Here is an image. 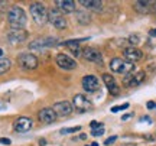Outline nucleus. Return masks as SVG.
<instances>
[{
  "label": "nucleus",
  "instance_id": "14",
  "mask_svg": "<svg viewBox=\"0 0 156 146\" xmlns=\"http://www.w3.org/2000/svg\"><path fill=\"white\" fill-rule=\"evenodd\" d=\"M134 9L139 13H156V2H151V0H142V2H136L134 3Z\"/></svg>",
  "mask_w": 156,
  "mask_h": 146
},
{
  "label": "nucleus",
  "instance_id": "17",
  "mask_svg": "<svg viewBox=\"0 0 156 146\" xmlns=\"http://www.w3.org/2000/svg\"><path fill=\"white\" fill-rule=\"evenodd\" d=\"M103 81H104L107 90H108V93H110L112 96H119V94H120V88H119L117 81L113 75H110V74H103Z\"/></svg>",
  "mask_w": 156,
  "mask_h": 146
},
{
  "label": "nucleus",
  "instance_id": "19",
  "mask_svg": "<svg viewBox=\"0 0 156 146\" xmlns=\"http://www.w3.org/2000/svg\"><path fill=\"white\" fill-rule=\"evenodd\" d=\"M55 5L61 13H73V12H75V3L73 0H58Z\"/></svg>",
  "mask_w": 156,
  "mask_h": 146
},
{
  "label": "nucleus",
  "instance_id": "26",
  "mask_svg": "<svg viewBox=\"0 0 156 146\" xmlns=\"http://www.w3.org/2000/svg\"><path fill=\"white\" fill-rule=\"evenodd\" d=\"M139 41H140V38L137 36V35H132V36L129 38V42H130L132 45H136V44H139Z\"/></svg>",
  "mask_w": 156,
  "mask_h": 146
},
{
  "label": "nucleus",
  "instance_id": "15",
  "mask_svg": "<svg viewBox=\"0 0 156 146\" xmlns=\"http://www.w3.org/2000/svg\"><path fill=\"white\" fill-rule=\"evenodd\" d=\"M52 110L55 112L56 116H61V117H65V116H69L71 112H73V104L68 103V101H59V103H55Z\"/></svg>",
  "mask_w": 156,
  "mask_h": 146
},
{
  "label": "nucleus",
  "instance_id": "11",
  "mask_svg": "<svg viewBox=\"0 0 156 146\" xmlns=\"http://www.w3.org/2000/svg\"><path fill=\"white\" fill-rule=\"evenodd\" d=\"M32 126H34V122H32V119L29 117H19L15 120V123H13V129L19 132V133H26L29 130L32 129Z\"/></svg>",
  "mask_w": 156,
  "mask_h": 146
},
{
  "label": "nucleus",
  "instance_id": "12",
  "mask_svg": "<svg viewBox=\"0 0 156 146\" xmlns=\"http://www.w3.org/2000/svg\"><path fill=\"white\" fill-rule=\"evenodd\" d=\"M56 45V39L52 36H46V38H39L34 41L32 44H29L30 49H44V48H49V46Z\"/></svg>",
  "mask_w": 156,
  "mask_h": 146
},
{
  "label": "nucleus",
  "instance_id": "2",
  "mask_svg": "<svg viewBox=\"0 0 156 146\" xmlns=\"http://www.w3.org/2000/svg\"><path fill=\"white\" fill-rule=\"evenodd\" d=\"M29 10H30L32 19L38 25H45L48 22V10L42 3H32L29 6Z\"/></svg>",
  "mask_w": 156,
  "mask_h": 146
},
{
  "label": "nucleus",
  "instance_id": "21",
  "mask_svg": "<svg viewBox=\"0 0 156 146\" xmlns=\"http://www.w3.org/2000/svg\"><path fill=\"white\" fill-rule=\"evenodd\" d=\"M80 3L88 10H94V12L103 10V2H100V0H81Z\"/></svg>",
  "mask_w": 156,
  "mask_h": 146
},
{
  "label": "nucleus",
  "instance_id": "6",
  "mask_svg": "<svg viewBox=\"0 0 156 146\" xmlns=\"http://www.w3.org/2000/svg\"><path fill=\"white\" fill-rule=\"evenodd\" d=\"M73 107L78 113H85L93 109V103L85 96H83V94H77L73 100Z\"/></svg>",
  "mask_w": 156,
  "mask_h": 146
},
{
  "label": "nucleus",
  "instance_id": "8",
  "mask_svg": "<svg viewBox=\"0 0 156 146\" xmlns=\"http://www.w3.org/2000/svg\"><path fill=\"white\" fill-rule=\"evenodd\" d=\"M81 56L90 62L103 64V55H101V52L97 49V48H93V46H85V48H83V55Z\"/></svg>",
  "mask_w": 156,
  "mask_h": 146
},
{
  "label": "nucleus",
  "instance_id": "27",
  "mask_svg": "<svg viewBox=\"0 0 156 146\" xmlns=\"http://www.w3.org/2000/svg\"><path fill=\"white\" fill-rule=\"evenodd\" d=\"M90 127H91L93 130H95V129H100V127H103V124L98 123V122H95V120H93V122L90 123Z\"/></svg>",
  "mask_w": 156,
  "mask_h": 146
},
{
  "label": "nucleus",
  "instance_id": "20",
  "mask_svg": "<svg viewBox=\"0 0 156 146\" xmlns=\"http://www.w3.org/2000/svg\"><path fill=\"white\" fill-rule=\"evenodd\" d=\"M81 41H83V39L67 41V42L64 44V46H67L68 49H69V52H71L74 56H81V55H83V49L80 48V42H81Z\"/></svg>",
  "mask_w": 156,
  "mask_h": 146
},
{
  "label": "nucleus",
  "instance_id": "35",
  "mask_svg": "<svg viewBox=\"0 0 156 146\" xmlns=\"http://www.w3.org/2000/svg\"><path fill=\"white\" fill-rule=\"evenodd\" d=\"M2 55H3V49L0 48V58H2Z\"/></svg>",
  "mask_w": 156,
  "mask_h": 146
},
{
  "label": "nucleus",
  "instance_id": "7",
  "mask_svg": "<svg viewBox=\"0 0 156 146\" xmlns=\"http://www.w3.org/2000/svg\"><path fill=\"white\" fill-rule=\"evenodd\" d=\"M145 73L143 71H137L136 74H126L124 77H123V84L126 85V87H137L140 85L143 81H145Z\"/></svg>",
  "mask_w": 156,
  "mask_h": 146
},
{
  "label": "nucleus",
  "instance_id": "1",
  "mask_svg": "<svg viewBox=\"0 0 156 146\" xmlns=\"http://www.w3.org/2000/svg\"><path fill=\"white\" fill-rule=\"evenodd\" d=\"M7 22L12 26V29H23L26 25V13L19 6H12L7 13Z\"/></svg>",
  "mask_w": 156,
  "mask_h": 146
},
{
  "label": "nucleus",
  "instance_id": "3",
  "mask_svg": "<svg viewBox=\"0 0 156 146\" xmlns=\"http://www.w3.org/2000/svg\"><path fill=\"white\" fill-rule=\"evenodd\" d=\"M110 69L116 74H130L133 71V64L124 61L122 58H113L110 61Z\"/></svg>",
  "mask_w": 156,
  "mask_h": 146
},
{
  "label": "nucleus",
  "instance_id": "30",
  "mask_svg": "<svg viewBox=\"0 0 156 146\" xmlns=\"http://www.w3.org/2000/svg\"><path fill=\"white\" fill-rule=\"evenodd\" d=\"M116 139H117V136H112V137H108V139L104 142V145H112L113 142H116Z\"/></svg>",
  "mask_w": 156,
  "mask_h": 146
},
{
  "label": "nucleus",
  "instance_id": "4",
  "mask_svg": "<svg viewBox=\"0 0 156 146\" xmlns=\"http://www.w3.org/2000/svg\"><path fill=\"white\" fill-rule=\"evenodd\" d=\"M48 22L52 26H55L56 29H65L68 26L67 19L64 17V15L58 9H51L48 12Z\"/></svg>",
  "mask_w": 156,
  "mask_h": 146
},
{
  "label": "nucleus",
  "instance_id": "10",
  "mask_svg": "<svg viewBox=\"0 0 156 146\" xmlns=\"http://www.w3.org/2000/svg\"><path fill=\"white\" fill-rule=\"evenodd\" d=\"M56 64L59 65V68L62 69H75L77 68V62L75 59H73L67 54H58L56 55Z\"/></svg>",
  "mask_w": 156,
  "mask_h": 146
},
{
  "label": "nucleus",
  "instance_id": "24",
  "mask_svg": "<svg viewBox=\"0 0 156 146\" xmlns=\"http://www.w3.org/2000/svg\"><path fill=\"white\" fill-rule=\"evenodd\" d=\"M126 109H129V103H124V104H120V106L112 107V112L117 113V112H120V110H126Z\"/></svg>",
  "mask_w": 156,
  "mask_h": 146
},
{
  "label": "nucleus",
  "instance_id": "22",
  "mask_svg": "<svg viewBox=\"0 0 156 146\" xmlns=\"http://www.w3.org/2000/svg\"><path fill=\"white\" fill-rule=\"evenodd\" d=\"M90 20H91V17H90L88 13H85V12H77V22L81 23V25H88Z\"/></svg>",
  "mask_w": 156,
  "mask_h": 146
},
{
  "label": "nucleus",
  "instance_id": "25",
  "mask_svg": "<svg viewBox=\"0 0 156 146\" xmlns=\"http://www.w3.org/2000/svg\"><path fill=\"white\" fill-rule=\"evenodd\" d=\"M80 130V126H75V127H68V129H61L62 135H67V133H75Z\"/></svg>",
  "mask_w": 156,
  "mask_h": 146
},
{
  "label": "nucleus",
  "instance_id": "32",
  "mask_svg": "<svg viewBox=\"0 0 156 146\" xmlns=\"http://www.w3.org/2000/svg\"><path fill=\"white\" fill-rule=\"evenodd\" d=\"M149 35H151V36H156V28H155V29H152L151 32H149Z\"/></svg>",
  "mask_w": 156,
  "mask_h": 146
},
{
  "label": "nucleus",
  "instance_id": "29",
  "mask_svg": "<svg viewBox=\"0 0 156 146\" xmlns=\"http://www.w3.org/2000/svg\"><path fill=\"white\" fill-rule=\"evenodd\" d=\"M0 143H2V145H10L12 141L7 139V137H0Z\"/></svg>",
  "mask_w": 156,
  "mask_h": 146
},
{
  "label": "nucleus",
  "instance_id": "36",
  "mask_svg": "<svg viewBox=\"0 0 156 146\" xmlns=\"http://www.w3.org/2000/svg\"><path fill=\"white\" fill-rule=\"evenodd\" d=\"M91 146H98V143H95L94 142V143H91Z\"/></svg>",
  "mask_w": 156,
  "mask_h": 146
},
{
  "label": "nucleus",
  "instance_id": "28",
  "mask_svg": "<svg viewBox=\"0 0 156 146\" xmlns=\"http://www.w3.org/2000/svg\"><path fill=\"white\" fill-rule=\"evenodd\" d=\"M103 133H104V127H100V129H95V130L91 132V135L93 136H101Z\"/></svg>",
  "mask_w": 156,
  "mask_h": 146
},
{
  "label": "nucleus",
  "instance_id": "13",
  "mask_svg": "<svg viewBox=\"0 0 156 146\" xmlns=\"http://www.w3.org/2000/svg\"><path fill=\"white\" fill-rule=\"evenodd\" d=\"M7 39L12 44H20L28 39V32L25 29H10L7 34Z\"/></svg>",
  "mask_w": 156,
  "mask_h": 146
},
{
  "label": "nucleus",
  "instance_id": "9",
  "mask_svg": "<svg viewBox=\"0 0 156 146\" xmlns=\"http://www.w3.org/2000/svg\"><path fill=\"white\" fill-rule=\"evenodd\" d=\"M83 88L87 93H95L100 88V81L95 75H85L83 78Z\"/></svg>",
  "mask_w": 156,
  "mask_h": 146
},
{
  "label": "nucleus",
  "instance_id": "33",
  "mask_svg": "<svg viewBox=\"0 0 156 146\" xmlns=\"http://www.w3.org/2000/svg\"><path fill=\"white\" fill-rule=\"evenodd\" d=\"M127 119H130V114H124L122 117V120H127Z\"/></svg>",
  "mask_w": 156,
  "mask_h": 146
},
{
  "label": "nucleus",
  "instance_id": "31",
  "mask_svg": "<svg viewBox=\"0 0 156 146\" xmlns=\"http://www.w3.org/2000/svg\"><path fill=\"white\" fill-rule=\"evenodd\" d=\"M153 107H155V103L149 101V103H147V109H153Z\"/></svg>",
  "mask_w": 156,
  "mask_h": 146
},
{
  "label": "nucleus",
  "instance_id": "5",
  "mask_svg": "<svg viewBox=\"0 0 156 146\" xmlns=\"http://www.w3.org/2000/svg\"><path fill=\"white\" fill-rule=\"evenodd\" d=\"M17 64L23 69H36L38 68V58L30 52H23L17 56Z\"/></svg>",
  "mask_w": 156,
  "mask_h": 146
},
{
  "label": "nucleus",
  "instance_id": "16",
  "mask_svg": "<svg viewBox=\"0 0 156 146\" xmlns=\"http://www.w3.org/2000/svg\"><path fill=\"white\" fill-rule=\"evenodd\" d=\"M123 54H124L126 61L130 62V64L137 62L143 58V52H142L140 49H137V48H134V46H129V48H126V49L123 51Z\"/></svg>",
  "mask_w": 156,
  "mask_h": 146
},
{
  "label": "nucleus",
  "instance_id": "23",
  "mask_svg": "<svg viewBox=\"0 0 156 146\" xmlns=\"http://www.w3.org/2000/svg\"><path fill=\"white\" fill-rule=\"evenodd\" d=\"M12 67V62L10 59H7V58H0V74H5L7 73Z\"/></svg>",
  "mask_w": 156,
  "mask_h": 146
},
{
  "label": "nucleus",
  "instance_id": "34",
  "mask_svg": "<svg viewBox=\"0 0 156 146\" xmlns=\"http://www.w3.org/2000/svg\"><path fill=\"white\" fill-rule=\"evenodd\" d=\"M6 109V104H3V103H0V110H5Z\"/></svg>",
  "mask_w": 156,
  "mask_h": 146
},
{
  "label": "nucleus",
  "instance_id": "18",
  "mask_svg": "<svg viewBox=\"0 0 156 146\" xmlns=\"http://www.w3.org/2000/svg\"><path fill=\"white\" fill-rule=\"evenodd\" d=\"M38 117H39V120L42 122V123H45V124H51V123H54L56 120V116L55 114V112L52 110V109H42L41 112L38 113Z\"/></svg>",
  "mask_w": 156,
  "mask_h": 146
}]
</instances>
